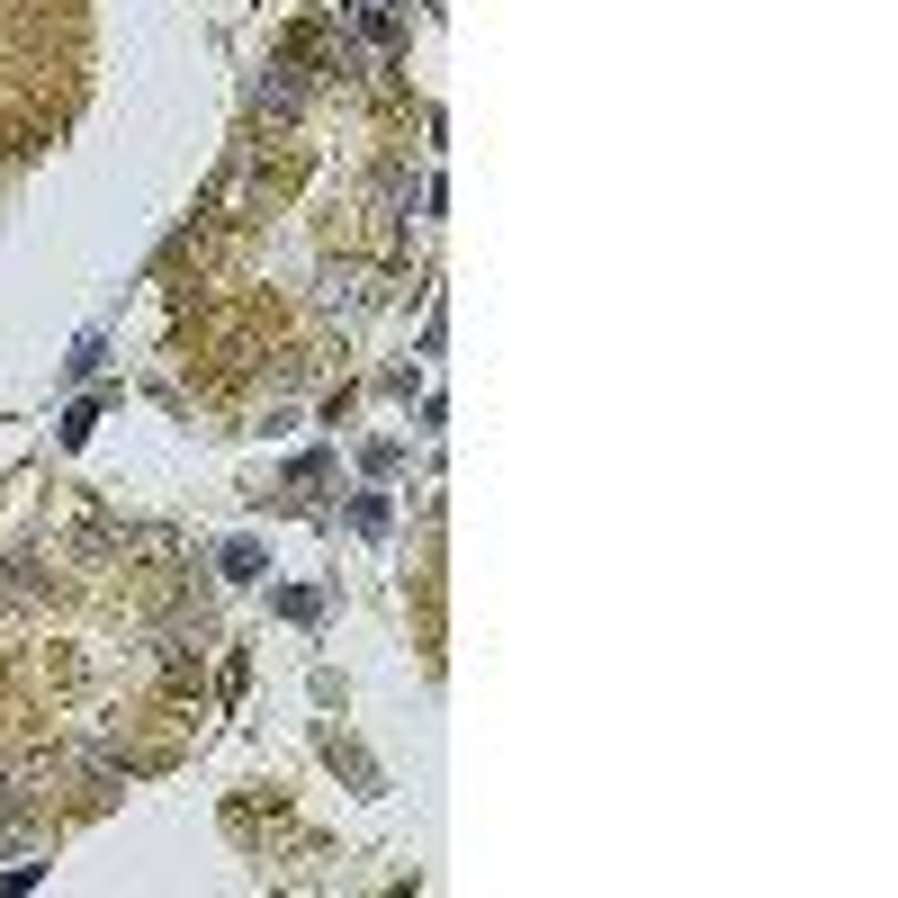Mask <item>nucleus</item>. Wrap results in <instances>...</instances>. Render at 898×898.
I'll return each mask as SVG.
<instances>
[{
    "mask_svg": "<svg viewBox=\"0 0 898 898\" xmlns=\"http://www.w3.org/2000/svg\"><path fill=\"white\" fill-rule=\"evenodd\" d=\"M351 521H360L368 539H378V531H387V495H360V503H351Z\"/></svg>",
    "mask_w": 898,
    "mask_h": 898,
    "instance_id": "3",
    "label": "nucleus"
},
{
    "mask_svg": "<svg viewBox=\"0 0 898 898\" xmlns=\"http://www.w3.org/2000/svg\"><path fill=\"white\" fill-rule=\"evenodd\" d=\"M225 575L252 584V575H260V539H225Z\"/></svg>",
    "mask_w": 898,
    "mask_h": 898,
    "instance_id": "2",
    "label": "nucleus"
},
{
    "mask_svg": "<svg viewBox=\"0 0 898 898\" xmlns=\"http://www.w3.org/2000/svg\"><path fill=\"white\" fill-rule=\"evenodd\" d=\"M342 10H351V27L368 36V46H396V36H404V10H396V0H342Z\"/></svg>",
    "mask_w": 898,
    "mask_h": 898,
    "instance_id": "1",
    "label": "nucleus"
}]
</instances>
